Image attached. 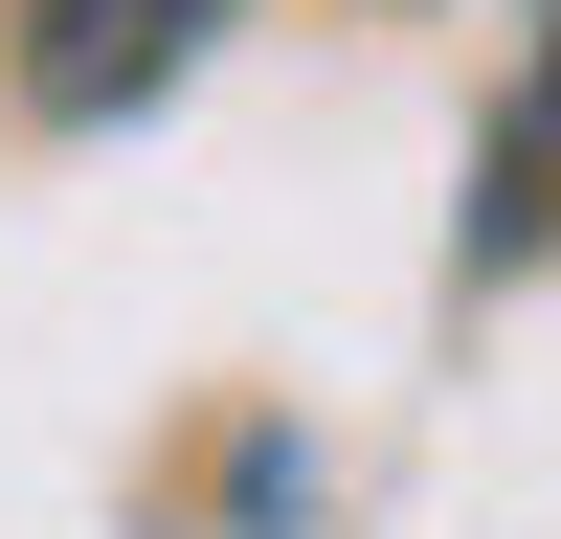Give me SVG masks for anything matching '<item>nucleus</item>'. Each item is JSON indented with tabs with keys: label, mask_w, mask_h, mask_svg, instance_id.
I'll use <instances>...</instances> for the list:
<instances>
[{
	"label": "nucleus",
	"mask_w": 561,
	"mask_h": 539,
	"mask_svg": "<svg viewBox=\"0 0 561 539\" xmlns=\"http://www.w3.org/2000/svg\"><path fill=\"white\" fill-rule=\"evenodd\" d=\"M225 23H248V0H23V23H0V90H23L45 135H135Z\"/></svg>",
	"instance_id": "obj_1"
},
{
	"label": "nucleus",
	"mask_w": 561,
	"mask_h": 539,
	"mask_svg": "<svg viewBox=\"0 0 561 539\" xmlns=\"http://www.w3.org/2000/svg\"><path fill=\"white\" fill-rule=\"evenodd\" d=\"M561 248V0H539V45H517V90H494V135H472V225H449V270H539Z\"/></svg>",
	"instance_id": "obj_2"
}]
</instances>
